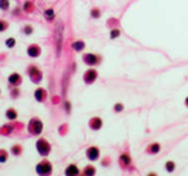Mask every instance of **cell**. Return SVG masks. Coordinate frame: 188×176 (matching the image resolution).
Instances as JSON below:
<instances>
[{"label": "cell", "mask_w": 188, "mask_h": 176, "mask_svg": "<svg viewBox=\"0 0 188 176\" xmlns=\"http://www.w3.org/2000/svg\"><path fill=\"white\" fill-rule=\"evenodd\" d=\"M11 153H12L14 157L22 156V153H23V147H22L21 144H13V145L11 147Z\"/></svg>", "instance_id": "cell-18"}, {"label": "cell", "mask_w": 188, "mask_h": 176, "mask_svg": "<svg viewBox=\"0 0 188 176\" xmlns=\"http://www.w3.org/2000/svg\"><path fill=\"white\" fill-rule=\"evenodd\" d=\"M35 172L38 176H52L53 174V165L50 163V161L44 160L40 161L35 166Z\"/></svg>", "instance_id": "cell-2"}, {"label": "cell", "mask_w": 188, "mask_h": 176, "mask_svg": "<svg viewBox=\"0 0 188 176\" xmlns=\"http://www.w3.org/2000/svg\"><path fill=\"white\" fill-rule=\"evenodd\" d=\"M85 157H87L90 162L98 161L99 157H101V151H99V148L96 147V145H90V147H88L87 151H85Z\"/></svg>", "instance_id": "cell-8"}, {"label": "cell", "mask_w": 188, "mask_h": 176, "mask_svg": "<svg viewBox=\"0 0 188 176\" xmlns=\"http://www.w3.org/2000/svg\"><path fill=\"white\" fill-rule=\"evenodd\" d=\"M96 174H97L96 167H94L93 165H87L79 176H96Z\"/></svg>", "instance_id": "cell-16"}, {"label": "cell", "mask_w": 188, "mask_h": 176, "mask_svg": "<svg viewBox=\"0 0 188 176\" xmlns=\"http://www.w3.org/2000/svg\"><path fill=\"white\" fill-rule=\"evenodd\" d=\"M27 55L31 58H38L41 55V48L38 44H31L27 46Z\"/></svg>", "instance_id": "cell-13"}, {"label": "cell", "mask_w": 188, "mask_h": 176, "mask_svg": "<svg viewBox=\"0 0 188 176\" xmlns=\"http://www.w3.org/2000/svg\"><path fill=\"white\" fill-rule=\"evenodd\" d=\"M20 95H21V90L18 89V87H12V90H11V96H12V99H17Z\"/></svg>", "instance_id": "cell-27"}, {"label": "cell", "mask_w": 188, "mask_h": 176, "mask_svg": "<svg viewBox=\"0 0 188 176\" xmlns=\"http://www.w3.org/2000/svg\"><path fill=\"white\" fill-rule=\"evenodd\" d=\"M97 78H98V71L96 68H93V67H90L89 69H87V71L84 72V75H83V80H84V82L87 84V85H92V84H94L97 81Z\"/></svg>", "instance_id": "cell-7"}, {"label": "cell", "mask_w": 188, "mask_h": 176, "mask_svg": "<svg viewBox=\"0 0 188 176\" xmlns=\"http://www.w3.org/2000/svg\"><path fill=\"white\" fill-rule=\"evenodd\" d=\"M88 126L93 131H98V130H101L102 127H103V120H102L101 117H92L88 122Z\"/></svg>", "instance_id": "cell-10"}, {"label": "cell", "mask_w": 188, "mask_h": 176, "mask_svg": "<svg viewBox=\"0 0 188 176\" xmlns=\"http://www.w3.org/2000/svg\"><path fill=\"white\" fill-rule=\"evenodd\" d=\"M8 84H9L12 87H18L22 84V76L17 72H13L8 76Z\"/></svg>", "instance_id": "cell-11"}, {"label": "cell", "mask_w": 188, "mask_h": 176, "mask_svg": "<svg viewBox=\"0 0 188 176\" xmlns=\"http://www.w3.org/2000/svg\"><path fill=\"white\" fill-rule=\"evenodd\" d=\"M34 98H35V100L39 103H44L48 98V93L45 89H43V87H38L35 90V93H34Z\"/></svg>", "instance_id": "cell-14"}, {"label": "cell", "mask_w": 188, "mask_h": 176, "mask_svg": "<svg viewBox=\"0 0 188 176\" xmlns=\"http://www.w3.org/2000/svg\"><path fill=\"white\" fill-rule=\"evenodd\" d=\"M71 46H72V49H74L76 53H81V51L85 49V46H87V44H85L84 40H76V41L72 42Z\"/></svg>", "instance_id": "cell-17"}, {"label": "cell", "mask_w": 188, "mask_h": 176, "mask_svg": "<svg viewBox=\"0 0 188 176\" xmlns=\"http://www.w3.org/2000/svg\"><path fill=\"white\" fill-rule=\"evenodd\" d=\"M44 18H45L48 22L54 21V18H56V12H54L53 8H48V9L44 12Z\"/></svg>", "instance_id": "cell-20"}, {"label": "cell", "mask_w": 188, "mask_h": 176, "mask_svg": "<svg viewBox=\"0 0 188 176\" xmlns=\"http://www.w3.org/2000/svg\"><path fill=\"white\" fill-rule=\"evenodd\" d=\"M8 157H9V153L7 149H0V163H5L8 161Z\"/></svg>", "instance_id": "cell-23"}, {"label": "cell", "mask_w": 188, "mask_h": 176, "mask_svg": "<svg viewBox=\"0 0 188 176\" xmlns=\"http://www.w3.org/2000/svg\"><path fill=\"white\" fill-rule=\"evenodd\" d=\"M184 104H186V107L188 108V96H187V98H186V100H184Z\"/></svg>", "instance_id": "cell-34"}, {"label": "cell", "mask_w": 188, "mask_h": 176, "mask_svg": "<svg viewBox=\"0 0 188 176\" xmlns=\"http://www.w3.org/2000/svg\"><path fill=\"white\" fill-rule=\"evenodd\" d=\"M43 129H44V124L39 117H32L27 124V131L32 136H39L43 133Z\"/></svg>", "instance_id": "cell-1"}, {"label": "cell", "mask_w": 188, "mask_h": 176, "mask_svg": "<svg viewBox=\"0 0 188 176\" xmlns=\"http://www.w3.org/2000/svg\"><path fill=\"white\" fill-rule=\"evenodd\" d=\"M27 72V76L30 77V80L34 82V84H40L41 80H43V72L41 69L36 66V64H30L26 69Z\"/></svg>", "instance_id": "cell-5"}, {"label": "cell", "mask_w": 188, "mask_h": 176, "mask_svg": "<svg viewBox=\"0 0 188 176\" xmlns=\"http://www.w3.org/2000/svg\"><path fill=\"white\" fill-rule=\"evenodd\" d=\"M8 22L7 21H3V20H0V32H4L7 29H8Z\"/></svg>", "instance_id": "cell-31"}, {"label": "cell", "mask_w": 188, "mask_h": 176, "mask_svg": "<svg viewBox=\"0 0 188 176\" xmlns=\"http://www.w3.org/2000/svg\"><path fill=\"white\" fill-rule=\"evenodd\" d=\"M81 174V170L79 169V166L76 163H70L67 165L65 169V176H79Z\"/></svg>", "instance_id": "cell-12"}, {"label": "cell", "mask_w": 188, "mask_h": 176, "mask_svg": "<svg viewBox=\"0 0 188 176\" xmlns=\"http://www.w3.org/2000/svg\"><path fill=\"white\" fill-rule=\"evenodd\" d=\"M63 107H65V111H66V113H67V114H70V113H71V103L68 102V100H65Z\"/></svg>", "instance_id": "cell-32"}, {"label": "cell", "mask_w": 188, "mask_h": 176, "mask_svg": "<svg viewBox=\"0 0 188 176\" xmlns=\"http://www.w3.org/2000/svg\"><path fill=\"white\" fill-rule=\"evenodd\" d=\"M147 176H159V175H157L156 172H148V174H147Z\"/></svg>", "instance_id": "cell-33"}, {"label": "cell", "mask_w": 188, "mask_h": 176, "mask_svg": "<svg viewBox=\"0 0 188 176\" xmlns=\"http://www.w3.org/2000/svg\"><path fill=\"white\" fill-rule=\"evenodd\" d=\"M35 148H36V152L41 157H48L50 154V152H52V145H50V143L44 138H40L36 140Z\"/></svg>", "instance_id": "cell-3"}, {"label": "cell", "mask_w": 188, "mask_h": 176, "mask_svg": "<svg viewBox=\"0 0 188 176\" xmlns=\"http://www.w3.org/2000/svg\"><path fill=\"white\" fill-rule=\"evenodd\" d=\"M175 169H177V165H175L174 161H166L165 162V170H166V172L172 174V172L175 171Z\"/></svg>", "instance_id": "cell-21"}, {"label": "cell", "mask_w": 188, "mask_h": 176, "mask_svg": "<svg viewBox=\"0 0 188 176\" xmlns=\"http://www.w3.org/2000/svg\"><path fill=\"white\" fill-rule=\"evenodd\" d=\"M5 117L9 121H14V120H17V117H18V112H17L14 108H8L5 111Z\"/></svg>", "instance_id": "cell-19"}, {"label": "cell", "mask_w": 188, "mask_h": 176, "mask_svg": "<svg viewBox=\"0 0 188 176\" xmlns=\"http://www.w3.org/2000/svg\"><path fill=\"white\" fill-rule=\"evenodd\" d=\"M124 104L123 103H120V102H119V103H115V105H114V111L116 112V113H120V112H123L124 111Z\"/></svg>", "instance_id": "cell-30"}, {"label": "cell", "mask_w": 188, "mask_h": 176, "mask_svg": "<svg viewBox=\"0 0 188 176\" xmlns=\"http://www.w3.org/2000/svg\"><path fill=\"white\" fill-rule=\"evenodd\" d=\"M132 163H133V160L129 153H121L120 156H119V165H120V167H123V169H130L132 167Z\"/></svg>", "instance_id": "cell-9"}, {"label": "cell", "mask_w": 188, "mask_h": 176, "mask_svg": "<svg viewBox=\"0 0 188 176\" xmlns=\"http://www.w3.org/2000/svg\"><path fill=\"white\" fill-rule=\"evenodd\" d=\"M102 60H103V58L98 54H96V53H85L83 55V62L89 67L99 66L102 63Z\"/></svg>", "instance_id": "cell-6"}, {"label": "cell", "mask_w": 188, "mask_h": 176, "mask_svg": "<svg viewBox=\"0 0 188 176\" xmlns=\"http://www.w3.org/2000/svg\"><path fill=\"white\" fill-rule=\"evenodd\" d=\"M34 11H35V7H34V3L32 2H25L23 4V12H26V13H32Z\"/></svg>", "instance_id": "cell-22"}, {"label": "cell", "mask_w": 188, "mask_h": 176, "mask_svg": "<svg viewBox=\"0 0 188 176\" xmlns=\"http://www.w3.org/2000/svg\"><path fill=\"white\" fill-rule=\"evenodd\" d=\"M90 17L94 20H98L99 17H101V11H99V8H92V11H90Z\"/></svg>", "instance_id": "cell-25"}, {"label": "cell", "mask_w": 188, "mask_h": 176, "mask_svg": "<svg viewBox=\"0 0 188 176\" xmlns=\"http://www.w3.org/2000/svg\"><path fill=\"white\" fill-rule=\"evenodd\" d=\"M9 5H11L9 0H0V9L2 11H8L9 9Z\"/></svg>", "instance_id": "cell-28"}, {"label": "cell", "mask_w": 188, "mask_h": 176, "mask_svg": "<svg viewBox=\"0 0 188 176\" xmlns=\"http://www.w3.org/2000/svg\"><path fill=\"white\" fill-rule=\"evenodd\" d=\"M161 152V144L155 142V143H151L147 145L146 148V153L147 154H151V156H155V154H159Z\"/></svg>", "instance_id": "cell-15"}, {"label": "cell", "mask_w": 188, "mask_h": 176, "mask_svg": "<svg viewBox=\"0 0 188 176\" xmlns=\"http://www.w3.org/2000/svg\"><path fill=\"white\" fill-rule=\"evenodd\" d=\"M54 36H56L57 57H59V55H61V51H62V42H63V23H62V22H57V23H56Z\"/></svg>", "instance_id": "cell-4"}, {"label": "cell", "mask_w": 188, "mask_h": 176, "mask_svg": "<svg viewBox=\"0 0 188 176\" xmlns=\"http://www.w3.org/2000/svg\"><path fill=\"white\" fill-rule=\"evenodd\" d=\"M5 46L9 48V49L14 48V46H16V39H14V37H8V39L5 40Z\"/></svg>", "instance_id": "cell-26"}, {"label": "cell", "mask_w": 188, "mask_h": 176, "mask_svg": "<svg viewBox=\"0 0 188 176\" xmlns=\"http://www.w3.org/2000/svg\"><path fill=\"white\" fill-rule=\"evenodd\" d=\"M22 32L26 35V36H29V35H31V33L34 32V27H32L31 24H26V26H25V27L22 29Z\"/></svg>", "instance_id": "cell-29"}, {"label": "cell", "mask_w": 188, "mask_h": 176, "mask_svg": "<svg viewBox=\"0 0 188 176\" xmlns=\"http://www.w3.org/2000/svg\"><path fill=\"white\" fill-rule=\"evenodd\" d=\"M121 35V31L119 30V29H112L110 31V39H112V40H115V39H117L119 36Z\"/></svg>", "instance_id": "cell-24"}]
</instances>
